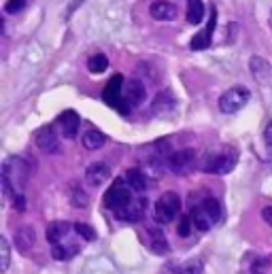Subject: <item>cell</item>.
Segmentation results:
<instances>
[{
    "label": "cell",
    "instance_id": "1",
    "mask_svg": "<svg viewBox=\"0 0 272 274\" xmlns=\"http://www.w3.org/2000/svg\"><path fill=\"white\" fill-rule=\"evenodd\" d=\"M28 174H30V168L26 166V162L19 158H9L3 164V196H5V200H9L15 194H21V189L28 183Z\"/></svg>",
    "mask_w": 272,
    "mask_h": 274
},
{
    "label": "cell",
    "instance_id": "2",
    "mask_svg": "<svg viewBox=\"0 0 272 274\" xmlns=\"http://www.w3.org/2000/svg\"><path fill=\"white\" fill-rule=\"evenodd\" d=\"M249 98H251V92L247 89L245 85H234L228 92L221 94V98H219L217 104H219V111L221 113L232 115V113H236L238 109H243V106L249 102Z\"/></svg>",
    "mask_w": 272,
    "mask_h": 274
},
{
    "label": "cell",
    "instance_id": "3",
    "mask_svg": "<svg viewBox=\"0 0 272 274\" xmlns=\"http://www.w3.org/2000/svg\"><path fill=\"white\" fill-rule=\"evenodd\" d=\"M179 210H181V198H179V194L166 192V194H162L160 200L156 202L153 215H156V219L160 223H170L176 215H179Z\"/></svg>",
    "mask_w": 272,
    "mask_h": 274
},
{
    "label": "cell",
    "instance_id": "4",
    "mask_svg": "<svg viewBox=\"0 0 272 274\" xmlns=\"http://www.w3.org/2000/svg\"><path fill=\"white\" fill-rule=\"evenodd\" d=\"M122 85H124V77H122V75L111 77V81L106 83V87H104V92H102V98H104L106 104H111L113 109H117L122 115H128L130 104L124 100V89H122Z\"/></svg>",
    "mask_w": 272,
    "mask_h": 274
},
{
    "label": "cell",
    "instance_id": "5",
    "mask_svg": "<svg viewBox=\"0 0 272 274\" xmlns=\"http://www.w3.org/2000/svg\"><path fill=\"white\" fill-rule=\"evenodd\" d=\"M194 166H196V151L192 149H181L168 156V168L174 174H185L189 170H194Z\"/></svg>",
    "mask_w": 272,
    "mask_h": 274
},
{
    "label": "cell",
    "instance_id": "6",
    "mask_svg": "<svg viewBox=\"0 0 272 274\" xmlns=\"http://www.w3.org/2000/svg\"><path fill=\"white\" fill-rule=\"evenodd\" d=\"M236 160H238V156H236V151H228V153H217V156L208 158L206 164H202V168L208 170V172H215V174H228L234 170L236 166Z\"/></svg>",
    "mask_w": 272,
    "mask_h": 274
},
{
    "label": "cell",
    "instance_id": "7",
    "mask_svg": "<svg viewBox=\"0 0 272 274\" xmlns=\"http://www.w3.org/2000/svg\"><path fill=\"white\" fill-rule=\"evenodd\" d=\"M130 202H132V194H130V189L124 187L119 181H117L104 196V204L109 206L111 210L126 208V206H130Z\"/></svg>",
    "mask_w": 272,
    "mask_h": 274
},
{
    "label": "cell",
    "instance_id": "8",
    "mask_svg": "<svg viewBox=\"0 0 272 274\" xmlns=\"http://www.w3.org/2000/svg\"><path fill=\"white\" fill-rule=\"evenodd\" d=\"M37 147L43 153H55L57 151V130L55 126H45L37 132Z\"/></svg>",
    "mask_w": 272,
    "mask_h": 274
},
{
    "label": "cell",
    "instance_id": "9",
    "mask_svg": "<svg viewBox=\"0 0 272 274\" xmlns=\"http://www.w3.org/2000/svg\"><path fill=\"white\" fill-rule=\"evenodd\" d=\"M57 128L62 130V134L66 138H75L77 132H79V126H81V119L75 111H64L60 117H57Z\"/></svg>",
    "mask_w": 272,
    "mask_h": 274
},
{
    "label": "cell",
    "instance_id": "10",
    "mask_svg": "<svg viewBox=\"0 0 272 274\" xmlns=\"http://www.w3.org/2000/svg\"><path fill=\"white\" fill-rule=\"evenodd\" d=\"M215 23H217V11H215V9H210V17H208V23H206V30H204V32H200V34H196V37H194V41H192V49H196V51L206 49V47L210 45V41H213Z\"/></svg>",
    "mask_w": 272,
    "mask_h": 274
},
{
    "label": "cell",
    "instance_id": "11",
    "mask_svg": "<svg viewBox=\"0 0 272 274\" xmlns=\"http://www.w3.org/2000/svg\"><path fill=\"white\" fill-rule=\"evenodd\" d=\"M111 178V168L106 164H92L89 168L85 170V181L92 185V187H100L104 181Z\"/></svg>",
    "mask_w": 272,
    "mask_h": 274
},
{
    "label": "cell",
    "instance_id": "12",
    "mask_svg": "<svg viewBox=\"0 0 272 274\" xmlns=\"http://www.w3.org/2000/svg\"><path fill=\"white\" fill-rule=\"evenodd\" d=\"M124 100L130 104V106H138L140 102L145 100V85L140 83L138 79H132L126 83L124 87Z\"/></svg>",
    "mask_w": 272,
    "mask_h": 274
},
{
    "label": "cell",
    "instance_id": "13",
    "mask_svg": "<svg viewBox=\"0 0 272 274\" xmlns=\"http://www.w3.org/2000/svg\"><path fill=\"white\" fill-rule=\"evenodd\" d=\"M149 13L158 21H172L176 17V7L172 3H168V0H158V3L151 5Z\"/></svg>",
    "mask_w": 272,
    "mask_h": 274
},
{
    "label": "cell",
    "instance_id": "14",
    "mask_svg": "<svg viewBox=\"0 0 272 274\" xmlns=\"http://www.w3.org/2000/svg\"><path fill=\"white\" fill-rule=\"evenodd\" d=\"M34 242H37V232H34V228H30V225H21L15 232V245L21 253H28Z\"/></svg>",
    "mask_w": 272,
    "mask_h": 274
},
{
    "label": "cell",
    "instance_id": "15",
    "mask_svg": "<svg viewBox=\"0 0 272 274\" xmlns=\"http://www.w3.org/2000/svg\"><path fill=\"white\" fill-rule=\"evenodd\" d=\"M68 232H70V225H68V223H64V221L49 223V225H47V240H49V245L62 242L64 238L68 236Z\"/></svg>",
    "mask_w": 272,
    "mask_h": 274
},
{
    "label": "cell",
    "instance_id": "16",
    "mask_svg": "<svg viewBox=\"0 0 272 274\" xmlns=\"http://www.w3.org/2000/svg\"><path fill=\"white\" fill-rule=\"evenodd\" d=\"M81 145H83L87 151H98L106 145V136L102 132H98V130H87V132L83 134V138H81Z\"/></svg>",
    "mask_w": 272,
    "mask_h": 274
},
{
    "label": "cell",
    "instance_id": "17",
    "mask_svg": "<svg viewBox=\"0 0 272 274\" xmlns=\"http://www.w3.org/2000/svg\"><path fill=\"white\" fill-rule=\"evenodd\" d=\"M149 236H151V251L158 255H166L168 253V242L166 236L160 228H149Z\"/></svg>",
    "mask_w": 272,
    "mask_h": 274
},
{
    "label": "cell",
    "instance_id": "18",
    "mask_svg": "<svg viewBox=\"0 0 272 274\" xmlns=\"http://www.w3.org/2000/svg\"><path fill=\"white\" fill-rule=\"evenodd\" d=\"M126 181H128V185H130V189L132 192H145L147 189V176L143 174V170H138V168H130L128 172H126Z\"/></svg>",
    "mask_w": 272,
    "mask_h": 274
},
{
    "label": "cell",
    "instance_id": "19",
    "mask_svg": "<svg viewBox=\"0 0 272 274\" xmlns=\"http://www.w3.org/2000/svg\"><path fill=\"white\" fill-rule=\"evenodd\" d=\"M204 17V5L202 0H187V23L198 26Z\"/></svg>",
    "mask_w": 272,
    "mask_h": 274
},
{
    "label": "cell",
    "instance_id": "20",
    "mask_svg": "<svg viewBox=\"0 0 272 274\" xmlns=\"http://www.w3.org/2000/svg\"><path fill=\"white\" fill-rule=\"evenodd\" d=\"M77 251H79V247L75 245V242H55V245H51V255L55 257V259H68V257H73V255H77Z\"/></svg>",
    "mask_w": 272,
    "mask_h": 274
},
{
    "label": "cell",
    "instance_id": "21",
    "mask_svg": "<svg viewBox=\"0 0 272 274\" xmlns=\"http://www.w3.org/2000/svg\"><path fill=\"white\" fill-rule=\"evenodd\" d=\"M87 68H89V73L100 75V73H104V70L109 68V57H106L104 53H96V55H92V57L87 59Z\"/></svg>",
    "mask_w": 272,
    "mask_h": 274
},
{
    "label": "cell",
    "instance_id": "22",
    "mask_svg": "<svg viewBox=\"0 0 272 274\" xmlns=\"http://www.w3.org/2000/svg\"><path fill=\"white\" fill-rule=\"evenodd\" d=\"M192 219H194V225L200 230V232H208L210 230V223H213V219L206 215V210L202 208V206H198V208H194V215H192Z\"/></svg>",
    "mask_w": 272,
    "mask_h": 274
},
{
    "label": "cell",
    "instance_id": "23",
    "mask_svg": "<svg viewBox=\"0 0 272 274\" xmlns=\"http://www.w3.org/2000/svg\"><path fill=\"white\" fill-rule=\"evenodd\" d=\"M143 206H138V208H130V206H126V208H119V210H115V219H122V221H140L143 219V210H140Z\"/></svg>",
    "mask_w": 272,
    "mask_h": 274
},
{
    "label": "cell",
    "instance_id": "24",
    "mask_svg": "<svg viewBox=\"0 0 272 274\" xmlns=\"http://www.w3.org/2000/svg\"><path fill=\"white\" fill-rule=\"evenodd\" d=\"M202 208L206 210V215L213 219V223L221 221V204H219V202H217L215 198L204 200V202H202Z\"/></svg>",
    "mask_w": 272,
    "mask_h": 274
},
{
    "label": "cell",
    "instance_id": "25",
    "mask_svg": "<svg viewBox=\"0 0 272 274\" xmlns=\"http://www.w3.org/2000/svg\"><path fill=\"white\" fill-rule=\"evenodd\" d=\"M11 264V247L7 242V238H0V272H7Z\"/></svg>",
    "mask_w": 272,
    "mask_h": 274
},
{
    "label": "cell",
    "instance_id": "26",
    "mask_svg": "<svg viewBox=\"0 0 272 274\" xmlns=\"http://www.w3.org/2000/svg\"><path fill=\"white\" fill-rule=\"evenodd\" d=\"M75 232L81 238H85V240H94V238H96V232H94L92 225H87V223H75Z\"/></svg>",
    "mask_w": 272,
    "mask_h": 274
},
{
    "label": "cell",
    "instance_id": "27",
    "mask_svg": "<svg viewBox=\"0 0 272 274\" xmlns=\"http://www.w3.org/2000/svg\"><path fill=\"white\" fill-rule=\"evenodd\" d=\"M192 225H194V219L192 217H183L179 221V228H176V232H179L181 238H187L189 234H192Z\"/></svg>",
    "mask_w": 272,
    "mask_h": 274
},
{
    "label": "cell",
    "instance_id": "28",
    "mask_svg": "<svg viewBox=\"0 0 272 274\" xmlns=\"http://www.w3.org/2000/svg\"><path fill=\"white\" fill-rule=\"evenodd\" d=\"M202 272H204V264L200 259H196L192 264H187L179 274H202Z\"/></svg>",
    "mask_w": 272,
    "mask_h": 274
},
{
    "label": "cell",
    "instance_id": "29",
    "mask_svg": "<svg viewBox=\"0 0 272 274\" xmlns=\"http://www.w3.org/2000/svg\"><path fill=\"white\" fill-rule=\"evenodd\" d=\"M28 0H7V5H5V11L7 13H19V11L26 7Z\"/></svg>",
    "mask_w": 272,
    "mask_h": 274
},
{
    "label": "cell",
    "instance_id": "30",
    "mask_svg": "<svg viewBox=\"0 0 272 274\" xmlns=\"http://www.w3.org/2000/svg\"><path fill=\"white\" fill-rule=\"evenodd\" d=\"M268 264L270 261L266 259V257H262V259H257L255 264L251 266V274H264L266 272V268H268Z\"/></svg>",
    "mask_w": 272,
    "mask_h": 274
},
{
    "label": "cell",
    "instance_id": "31",
    "mask_svg": "<svg viewBox=\"0 0 272 274\" xmlns=\"http://www.w3.org/2000/svg\"><path fill=\"white\" fill-rule=\"evenodd\" d=\"M73 202H75V206H85L87 204V196L77 187L75 192H73Z\"/></svg>",
    "mask_w": 272,
    "mask_h": 274
},
{
    "label": "cell",
    "instance_id": "32",
    "mask_svg": "<svg viewBox=\"0 0 272 274\" xmlns=\"http://www.w3.org/2000/svg\"><path fill=\"white\" fill-rule=\"evenodd\" d=\"M13 206L17 210H26V200H23V194H15L13 196Z\"/></svg>",
    "mask_w": 272,
    "mask_h": 274
},
{
    "label": "cell",
    "instance_id": "33",
    "mask_svg": "<svg viewBox=\"0 0 272 274\" xmlns=\"http://www.w3.org/2000/svg\"><path fill=\"white\" fill-rule=\"evenodd\" d=\"M264 140H266L268 149L272 151V124H268V126H266V132H264Z\"/></svg>",
    "mask_w": 272,
    "mask_h": 274
},
{
    "label": "cell",
    "instance_id": "34",
    "mask_svg": "<svg viewBox=\"0 0 272 274\" xmlns=\"http://www.w3.org/2000/svg\"><path fill=\"white\" fill-rule=\"evenodd\" d=\"M262 217H264V221H266L268 225H272V206H266V208L262 210Z\"/></svg>",
    "mask_w": 272,
    "mask_h": 274
}]
</instances>
